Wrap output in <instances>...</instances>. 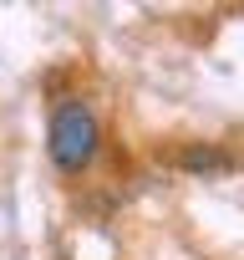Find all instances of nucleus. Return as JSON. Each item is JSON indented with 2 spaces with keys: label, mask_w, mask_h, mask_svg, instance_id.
Listing matches in <instances>:
<instances>
[{
  "label": "nucleus",
  "mask_w": 244,
  "mask_h": 260,
  "mask_svg": "<svg viewBox=\"0 0 244 260\" xmlns=\"http://www.w3.org/2000/svg\"><path fill=\"white\" fill-rule=\"evenodd\" d=\"M97 148H102V122L92 112V102L82 97H66L56 112H51V127H46V153L61 174H87L97 164Z\"/></svg>",
  "instance_id": "f257e3e1"
},
{
  "label": "nucleus",
  "mask_w": 244,
  "mask_h": 260,
  "mask_svg": "<svg viewBox=\"0 0 244 260\" xmlns=\"http://www.w3.org/2000/svg\"><path fill=\"white\" fill-rule=\"evenodd\" d=\"M183 169H193V174H219V169H229V158L214 153V148H183Z\"/></svg>",
  "instance_id": "f03ea898"
}]
</instances>
